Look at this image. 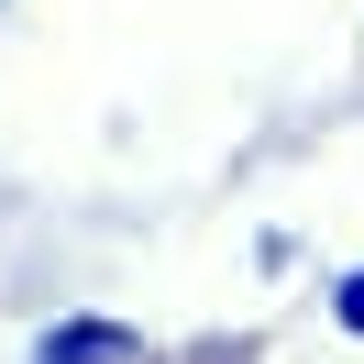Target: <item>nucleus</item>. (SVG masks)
Returning a JSON list of instances; mask_svg holds the SVG:
<instances>
[{"label":"nucleus","instance_id":"1","mask_svg":"<svg viewBox=\"0 0 364 364\" xmlns=\"http://www.w3.org/2000/svg\"><path fill=\"white\" fill-rule=\"evenodd\" d=\"M33 353H45V364H122V353H144V331L111 320V309H67V320L33 331Z\"/></svg>","mask_w":364,"mask_h":364},{"label":"nucleus","instance_id":"2","mask_svg":"<svg viewBox=\"0 0 364 364\" xmlns=\"http://www.w3.org/2000/svg\"><path fill=\"white\" fill-rule=\"evenodd\" d=\"M331 320L364 342V265H342V276H331Z\"/></svg>","mask_w":364,"mask_h":364}]
</instances>
